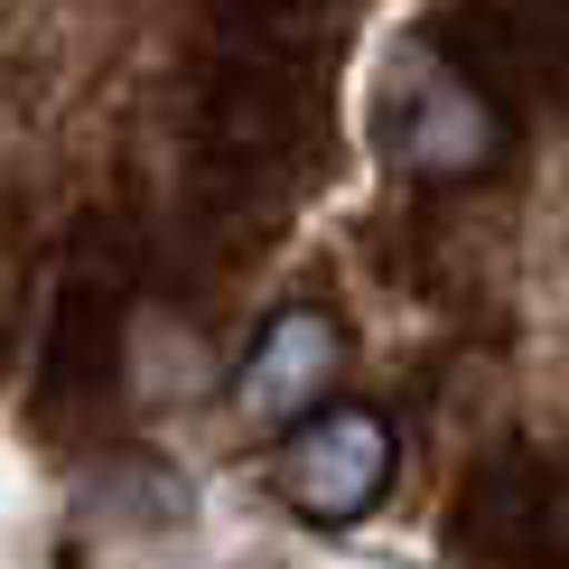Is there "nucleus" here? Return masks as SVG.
Instances as JSON below:
<instances>
[{"label":"nucleus","mask_w":569,"mask_h":569,"mask_svg":"<svg viewBox=\"0 0 569 569\" xmlns=\"http://www.w3.org/2000/svg\"><path fill=\"white\" fill-rule=\"evenodd\" d=\"M280 505L299 513V523H355V513L373 505V495L392 486V420L383 411H299L290 420V448H280L271 467Z\"/></svg>","instance_id":"nucleus-2"},{"label":"nucleus","mask_w":569,"mask_h":569,"mask_svg":"<svg viewBox=\"0 0 569 569\" xmlns=\"http://www.w3.org/2000/svg\"><path fill=\"white\" fill-rule=\"evenodd\" d=\"M495 103L477 84L458 76V66H439L430 47H401L383 66V150L392 169L411 178H477L495 159Z\"/></svg>","instance_id":"nucleus-1"},{"label":"nucleus","mask_w":569,"mask_h":569,"mask_svg":"<svg viewBox=\"0 0 569 569\" xmlns=\"http://www.w3.org/2000/svg\"><path fill=\"white\" fill-rule=\"evenodd\" d=\"M337 365H346L337 318H327V308H280L262 337H252L233 401H243V420H271V430H290L299 411H318V401L337 392Z\"/></svg>","instance_id":"nucleus-3"}]
</instances>
